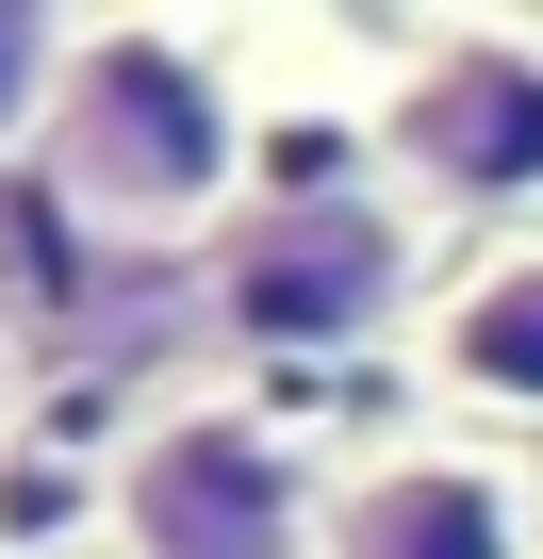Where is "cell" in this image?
<instances>
[{
	"mask_svg": "<svg viewBox=\"0 0 543 559\" xmlns=\"http://www.w3.org/2000/svg\"><path fill=\"white\" fill-rule=\"evenodd\" d=\"M50 198L99 247H198L263 198V99L247 50L198 17H83L67 116H50Z\"/></svg>",
	"mask_w": 543,
	"mask_h": 559,
	"instance_id": "obj_1",
	"label": "cell"
},
{
	"mask_svg": "<svg viewBox=\"0 0 543 559\" xmlns=\"http://www.w3.org/2000/svg\"><path fill=\"white\" fill-rule=\"evenodd\" d=\"M428 297H445V247L396 165H297L214 230V330L247 362H363L428 330Z\"/></svg>",
	"mask_w": 543,
	"mask_h": 559,
	"instance_id": "obj_2",
	"label": "cell"
},
{
	"mask_svg": "<svg viewBox=\"0 0 543 559\" xmlns=\"http://www.w3.org/2000/svg\"><path fill=\"white\" fill-rule=\"evenodd\" d=\"M116 559H330V444L263 395H149L99 461Z\"/></svg>",
	"mask_w": 543,
	"mask_h": 559,
	"instance_id": "obj_3",
	"label": "cell"
},
{
	"mask_svg": "<svg viewBox=\"0 0 543 559\" xmlns=\"http://www.w3.org/2000/svg\"><path fill=\"white\" fill-rule=\"evenodd\" d=\"M379 165L428 214H527L543 198V17H412Z\"/></svg>",
	"mask_w": 543,
	"mask_h": 559,
	"instance_id": "obj_4",
	"label": "cell"
},
{
	"mask_svg": "<svg viewBox=\"0 0 543 559\" xmlns=\"http://www.w3.org/2000/svg\"><path fill=\"white\" fill-rule=\"evenodd\" d=\"M330 559H543V493L477 428L346 444L330 461Z\"/></svg>",
	"mask_w": 543,
	"mask_h": 559,
	"instance_id": "obj_5",
	"label": "cell"
},
{
	"mask_svg": "<svg viewBox=\"0 0 543 559\" xmlns=\"http://www.w3.org/2000/svg\"><path fill=\"white\" fill-rule=\"evenodd\" d=\"M412 362H428V412H461L477 444L494 428H543V230H477L445 263Z\"/></svg>",
	"mask_w": 543,
	"mask_h": 559,
	"instance_id": "obj_6",
	"label": "cell"
},
{
	"mask_svg": "<svg viewBox=\"0 0 543 559\" xmlns=\"http://www.w3.org/2000/svg\"><path fill=\"white\" fill-rule=\"evenodd\" d=\"M67 67H83V17H50V0H0V148H50Z\"/></svg>",
	"mask_w": 543,
	"mask_h": 559,
	"instance_id": "obj_7",
	"label": "cell"
},
{
	"mask_svg": "<svg viewBox=\"0 0 543 559\" xmlns=\"http://www.w3.org/2000/svg\"><path fill=\"white\" fill-rule=\"evenodd\" d=\"M0 444H17V330H0Z\"/></svg>",
	"mask_w": 543,
	"mask_h": 559,
	"instance_id": "obj_8",
	"label": "cell"
}]
</instances>
